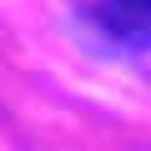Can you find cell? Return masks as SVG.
<instances>
[{
	"instance_id": "1",
	"label": "cell",
	"mask_w": 151,
	"mask_h": 151,
	"mask_svg": "<svg viewBox=\"0 0 151 151\" xmlns=\"http://www.w3.org/2000/svg\"><path fill=\"white\" fill-rule=\"evenodd\" d=\"M91 20L116 45L151 50V0H96V5H91Z\"/></svg>"
}]
</instances>
